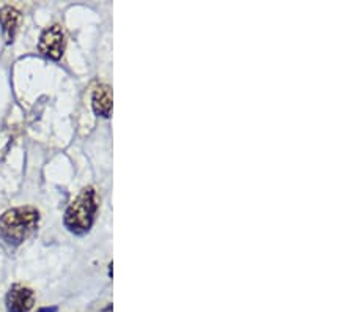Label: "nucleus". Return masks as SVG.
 Returning <instances> with one entry per match:
<instances>
[{"mask_svg":"<svg viewBox=\"0 0 354 312\" xmlns=\"http://www.w3.org/2000/svg\"><path fill=\"white\" fill-rule=\"evenodd\" d=\"M39 212L33 207H16L0 217V238L10 246H19L35 234Z\"/></svg>","mask_w":354,"mask_h":312,"instance_id":"f257e3e1","label":"nucleus"},{"mask_svg":"<svg viewBox=\"0 0 354 312\" xmlns=\"http://www.w3.org/2000/svg\"><path fill=\"white\" fill-rule=\"evenodd\" d=\"M98 192H96L93 186L84 188L66 208L64 218L66 229L74 235L87 234L91 229V226H93L95 214L98 212Z\"/></svg>","mask_w":354,"mask_h":312,"instance_id":"f03ea898","label":"nucleus"},{"mask_svg":"<svg viewBox=\"0 0 354 312\" xmlns=\"http://www.w3.org/2000/svg\"><path fill=\"white\" fill-rule=\"evenodd\" d=\"M38 49L44 57L50 60H59L65 51V33L59 24L46 28L39 37Z\"/></svg>","mask_w":354,"mask_h":312,"instance_id":"7ed1b4c3","label":"nucleus"},{"mask_svg":"<svg viewBox=\"0 0 354 312\" xmlns=\"http://www.w3.org/2000/svg\"><path fill=\"white\" fill-rule=\"evenodd\" d=\"M35 306V293L22 284H13L5 297L7 312H30Z\"/></svg>","mask_w":354,"mask_h":312,"instance_id":"20e7f679","label":"nucleus"},{"mask_svg":"<svg viewBox=\"0 0 354 312\" xmlns=\"http://www.w3.org/2000/svg\"><path fill=\"white\" fill-rule=\"evenodd\" d=\"M91 101H93V109L96 116L100 117H109L112 112V90L109 85L100 84L96 85L93 96H91Z\"/></svg>","mask_w":354,"mask_h":312,"instance_id":"39448f33","label":"nucleus"},{"mask_svg":"<svg viewBox=\"0 0 354 312\" xmlns=\"http://www.w3.org/2000/svg\"><path fill=\"white\" fill-rule=\"evenodd\" d=\"M19 21H21V15L16 8L7 5V7L0 10V24H2V30L7 43H13L16 32H18Z\"/></svg>","mask_w":354,"mask_h":312,"instance_id":"423d86ee","label":"nucleus"},{"mask_svg":"<svg viewBox=\"0 0 354 312\" xmlns=\"http://www.w3.org/2000/svg\"><path fill=\"white\" fill-rule=\"evenodd\" d=\"M59 309H57V306H46V308H39L37 312H57Z\"/></svg>","mask_w":354,"mask_h":312,"instance_id":"0eeeda50","label":"nucleus"}]
</instances>
